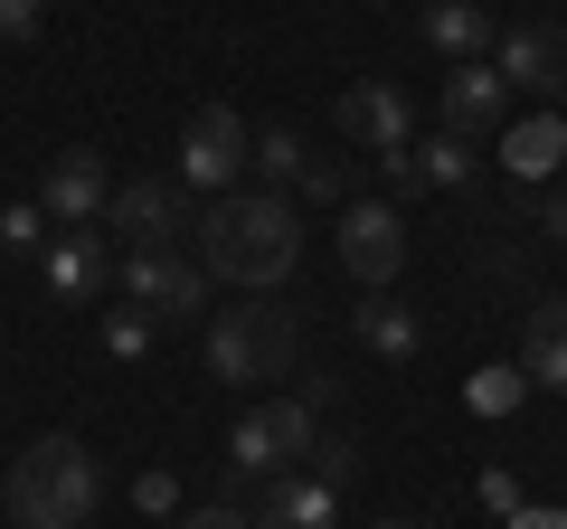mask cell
Wrapping results in <instances>:
<instances>
[{
	"mask_svg": "<svg viewBox=\"0 0 567 529\" xmlns=\"http://www.w3.org/2000/svg\"><path fill=\"white\" fill-rule=\"evenodd\" d=\"M293 350H303V312L293 303H227L208 322V378L218 387H265V378L293 369Z\"/></svg>",
	"mask_w": 567,
	"mask_h": 529,
	"instance_id": "3",
	"label": "cell"
},
{
	"mask_svg": "<svg viewBox=\"0 0 567 529\" xmlns=\"http://www.w3.org/2000/svg\"><path fill=\"white\" fill-rule=\"evenodd\" d=\"M95 501H104V473L76 435H48V445H29L10 464V520L20 529H85Z\"/></svg>",
	"mask_w": 567,
	"mask_h": 529,
	"instance_id": "2",
	"label": "cell"
},
{
	"mask_svg": "<svg viewBox=\"0 0 567 529\" xmlns=\"http://www.w3.org/2000/svg\"><path fill=\"white\" fill-rule=\"evenodd\" d=\"M379 529H416V520H379Z\"/></svg>",
	"mask_w": 567,
	"mask_h": 529,
	"instance_id": "31",
	"label": "cell"
},
{
	"mask_svg": "<svg viewBox=\"0 0 567 529\" xmlns=\"http://www.w3.org/2000/svg\"><path fill=\"white\" fill-rule=\"evenodd\" d=\"M322 397H331V378H312L303 397H275V407L237 416V435H227V464H237L246 483H275V473H303V454L322 445Z\"/></svg>",
	"mask_w": 567,
	"mask_h": 529,
	"instance_id": "4",
	"label": "cell"
},
{
	"mask_svg": "<svg viewBox=\"0 0 567 529\" xmlns=\"http://www.w3.org/2000/svg\"><path fill=\"white\" fill-rule=\"evenodd\" d=\"M312 483H331V491L360 483V435H322V445H312Z\"/></svg>",
	"mask_w": 567,
	"mask_h": 529,
	"instance_id": "21",
	"label": "cell"
},
{
	"mask_svg": "<svg viewBox=\"0 0 567 529\" xmlns=\"http://www.w3.org/2000/svg\"><path fill=\"white\" fill-rule=\"evenodd\" d=\"M246 170H256L265 189H303V170H312V143L275 123V133H256V152H246Z\"/></svg>",
	"mask_w": 567,
	"mask_h": 529,
	"instance_id": "20",
	"label": "cell"
},
{
	"mask_svg": "<svg viewBox=\"0 0 567 529\" xmlns=\"http://www.w3.org/2000/svg\"><path fill=\"white\" fill-rule=\"evenodd\" d=\"M246 152H256V133H246L227 104H199V114L181 123V170H171V180H181L189 199H227V189L246 180Z\"/></svg>",
	"mask_w": 567,
	"mask_h": 529,
	"instance_id": "6",
	"label": "cell"
},
{
	"mask_svg": "<svg viewBox=\"0 0 567 529\" xmlns=\"http://www.w3.org/2000/svg\"><path fill=\"white\" fill-rule=\"evenodd\" d=\"M331 114H341V133L369 152V162H398V152L416 143V104H406L398 85H379V76H360L341 104H331Z\"/></svg>",
	"mask_w": 567,
	"mask_h": 529,
	"instance_id": "10",
	"label": "cell"
},
{
	"mask_svg": "<svg viewBox=\"0 0 567 529\" xmlns=\"http://www.w3.org/2000/svg\"><path fill=\"white\" fill-rule=\"evenodd\" d=\"M189 264L218 274V284L275 293L293 264H303V208L284 189H227V199H199V227H189Z\"/></svg>",
	"mask_w": 567,
	"mask_h": 529,
	"instance_id": "1",
	"label": "cell"
},
{
	"mask_svg": "<svg viewBox=\"0 0 567 529\" xmlns=\"http://www.w3.org/2000/svg\"><path fill=\"white\" fill-rule=\"evenodd\" d=\"M511 529H567V510H511Z\"/></svg>",
	"mask_w": 567,
	"mask_h": 529,
	"instance_id": "30",
	"label": "cell"
},
{
	"mask_svg": "<svg viewBox=\"0 0 567 529\" xmlns=\"http://www.w3.org/2000/svg\"><path fill=\"white\" fill-rule=\"evenodd\" d=\"M331 246H341V264L360 274L369 293H388V284L406 274V218H398V199H350Z\"/></svg>",
	"mask_w": 567,
	"mask_h": 529,
	"instance_id": "8",
	"label": "cell"
},
{
	"mask_svg": "<svg viewBox=\"0 0 567 529\" xmlns=\"http://www.w3.org/2000/svg\"><path fill=\"white\" fill-rule=\"evenodd\" d=\"M425 48H445L454 66H483L502 48V20H492L483 0H425Z\"/></svg>",
	"mask_w": 567,
	"mask_h": 529,
	"instance_id": "15",
	"label": "cell"
},
{
	"mask_svg": "<svg viewBox=\"0 0 567 529\" xmlns=\"http://www.w3.org/2000/svg\"><path fill=\"white\" fill-rule=\"evenodd\" d=\"M114 284H123V303H133L142 312V322H199V312H208V274H199V264H189V246H181V256H123L114 264Z\"/></svg>",
	"mask_w": 567,
	"mask_h": 529,
	"instance_id": "7",
	"label": "cell"
},
{
	"mask_svg": "<svg viewBox=\"0 0 567 529\" xmlns=\"http://www.w3.org/2000/svg\"><path fill=\"white\" fill-rule=\"evenodd\" d=\"M435 123H445V133H464V143H492V133H502L511 123V85H502V66H454L445 85H435Z\"/></svg>",
	"mask_w": 567,
	"mask_h": 529,
	"instance_id": "13",
	"label": "cell"
},
{
	"mask_svg": "<svg viewBox=\"0 0 567 529\" xmlns=\"http://www.w3.org/2000/svg\"><path fill=\"white\" fill-rule=\"evenodd\" d=\"M133 501H142V510H171V501H181V483H171V473H142Z\"/></svg>",
	"mask_w": 567,
	"mask_h": 529,
	"instance_id": "28",
	"label": "cell"
},
{
	"mask_svg": "<svg viewBox=\"0 0 567 529\" xmlns=\"http://www.w3.org/2000/svg\"><path fill=\"white\" fill-rule=\"evenodd\" d=\"M350 322H360V341L379 350V360H416L425 350V322L406 303H388V293H369V303H350Z\"/></svg>",
	"mask_w": 567,
	"mask_h": 529,
	"instance_id": "18",
	"label": "cell"
},
{
	"mask_svg": "<svg viewBox=\"0 0 567 529\" xmlns=\"http://www.w3.org/2000/svg\"><path fill=\"white\" fill-rule=\"evenodd\" d=\"M520 378H539V387H558V397H567V293H539V303H529Z\"/></svg>",
	"mask_w": 567,
	"mask_h": 529,
	"instance_id": "16",
	"label": "cell"
},
{
	"mask_svg": "<svg viewBox=\"0 0 567 529\" xmlns=\"http://www.w3.org/2000/svg\"><path fill=\"white\" fill-rule=\"evenodd\" d=\"M256 529H341V491L312 473H275L256 491Z\"/></svg>",
	"mask_w": 567,
	"mask_h": 529,
	"instance_id": "14",
	"label": "cell"
},
{
	"mask_svg": "<svg viewBox=\"0 0 567 529\" xmlns=\"http://www.w3.org/2000/svg\"><path fill=\"white\" fill-rule=\"evenodd\" d=\"M539 227L567 246V180H548V199H539Z\"/></svg>",
	"mask_w": 567,
	"mask_h": 529,
	"instance_id": "29",
	"label": "cell"
},
{
	"mask_svg": "<svg viewBox=\"0 0 567 529\" xmlns=\"http://www.w3.org/2000/svg\"><path fill=\"white\" fill-rule=\"evenodd\" d=\"M104 199H114V170H104V152H58V162L39 170V208H48V227H104Z\"/></svg>",
	"mask_w": 567,
	"mask_h": 529,
	"instance_id": "12",
	"label": "cell"
},
{
	"mask_svg": "<svg viewBox=\"0 0 567 529\" xmlns=\"http://www.w3.org/2000/svg\"><path fill=\"white\" fill-rule=\"evenodd\" d=\"M303 199H350V162H341V152H312V170H303Z\"/></svg>",
	"mask_w": 567,
	"mask_h": 529,
	"instance_id": "24",
	"label": "cell"
},
{
	"mask_svg": "<svg viewBox=\"0 0 567 529\" xmlns=\"http://www.w3.org/2000/svg\"><path fill=\"white\" fill-rule=\"evenodd\" d=\"M39 20H48V0H0V39H10V48L39 39Z\"/></svg>",
	"mask_w": 567,
	"mask_h": 529,
	"instance_id": "26",
	"label": "cell"
},
{
	"mask_svg": "<svg viewBox=\"0 0 567 529\" xmlns=\"http://www.w3.org/2000/svg\"><path fill=\"white\" fill-rule=\"evenodd\" d=\"M473 170H483V143H464V133L416 143V189H473Z\"/></svg>",
	"mask_w": 567,
	"mask_h": 529,
	"instance_id": "19",
	"label": "cell"
},
{
	"mask_svg": "<svg viewBox=\"0 0 567 529\" xmlns=\"http://www.w3.org/2000/svg\"><path fill=\"white\" fill-rule=\"evenodd\" d=\"M152 341H162V322H142L133 303H123V312H104V350H114V360H142Z\"/></svg>",
	"mask_w": 567,
	"mask_h": 529,
	"instance_id": "23",
	"label": "cell"
},
{
	"mask_svg": "<svg viewBox=\"0 0 567 529\" xmlns=\"http://www.w3.org/2000/svg\"><path fill=\"white\" fill-rule=\"evenodd\" d=\"M492 66H502V85H511V95L558 104V95H567V29H558V20H520V29H502Z\"/></svg>",
	"mask_w": 567,
	"mask_h": 529,
	"instance_id": "9",
	"label": "cell"
},
{
	"mask_svg": "<svg viewBox=\"0 0 567 529\" xmlns=\"http://www.w3.org/2000/svg\"><path fill=\"white\" fill-rule=\"evenodd\" d=\"M0 246H10V256H29V264H39V246H48V208H39V199L0 208Z\"/></svg>",
	"mask_w": 567,
	"mask_h": 529,
	"instance_id": "22",
	"label": "cell"
},
{
	"mask_svg": "<svg viewBox=\"0 0 567 529\" xmlns=\"http://www.w3.org/2000/svg\"><path fill=\"white\" fill-rule=\"evenodd\" d=\"M567 162V114H529L502 133V170L511 180H548V170Z\"/></svg>",
	"mask_w": 567,
	"mask_h": 529,
	"instance_id": "17",
	"label": "cell"
},
{
	"mask_svg": "<svg viewBox=\"0 0 567 529\" xmlns=\"http://www.w3.org/2000/svg\"><path fill=\"white\" fill-rule=\"evenodd\" d=\"M520 387H529V378H511V369H483V378H473V407L502 416V407H520Z\"/></svg>",
	"mask_w": 567,
	"mask_h": 529,
	"instance_id": "25",
	"label": "cell"
},
{
	"mask_svg": "<svg viewBox=\"0 0 567 529\" xmlns=\"http://www.w3.org/2000/svg\"><path fill=\"white\" fill-rule=\"evenodd\" d=\"M39 284L58 293V303H95V293L114 284V237H104V227H58V237L39 246Z\"/></svg>",
	"mask_w": 567,
	"mask_h": 529,
	"instance_id": "11",
	"label": "cell"
},
{
	"mask_svg": "<svg viewBox=\"0 0 567 529\" xmlns=\"http://www.w3.org/2000/svg\"><path fill=\"white\" fill-rule=\"evenodd\" d=\"M181 529H256V510H246V501H199Z\"/></svg>",
	"mask_w": 567,
	"mask_h": 529,
	"instance_id": "27",
	"label": "cell"
},
{
	"mask_svg": "<svg viewBox=\"0 0 567 529\" xmlns=\"http://www.w3.org/2000/svg\"><path fill=\"white\" fill-rule=\"evenodd\" d=\"M189 227H199V199L181 180H114L104 199V237H123V256H181Z\"/></svg>",
	"mask_w": 567,
	"mask_h": 529,
	"instance_id": "5",
	"label": "cell"
}]
</instances>
